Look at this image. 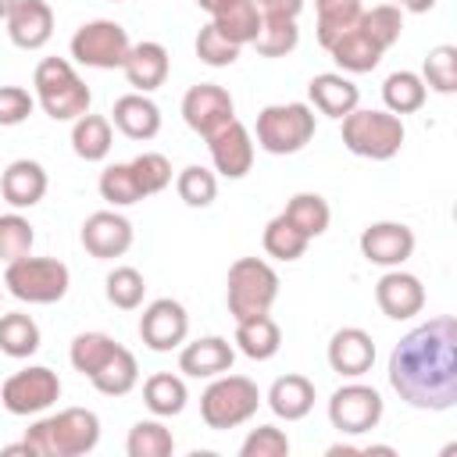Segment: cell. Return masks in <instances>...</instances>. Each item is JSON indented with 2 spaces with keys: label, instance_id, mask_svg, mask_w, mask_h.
<instances>
[{
  "label": "cell",
  "instance_id": "6da1fadb",
  "mask_svg": "<svg viewBox=\"0 0 457 457\" xmlns=\"http://www.w3.org/2000/svg\"><path fill=\"white\" fill-rule=\"evenodd\" d=\"M389 386L414 411L457 403V321L450 314L411 328L389 353Z\"/></svg>",
  "mask_w": 457,
  "mask_h": 457
},
{
  "label": "cell",
  "instance_id": "4dcf8cb0",
  "mask_svg": "<svg viewBox=\"0 0 457 457\" xmlns=\"http://www.w3.org/2000/svg\"><path fill=\"white\" fill-rule=\"evenodd\" d=\"M425 96H428V89H425L421 75H414V71H393L382 82V100H386V111H393V114L421 111Z\"/></svg>",
  "mask_w": 457,
  "mask_h": 457
},
{
  "label": "cell",
  "instance_id": "f907efd6",
  "mask_svg": "<svg viewBox=\"0 0 457 457\" xmlns=\"http://www.w3.org/2000/svg\"><path fill=\"white\" fill-rule=\"evenodd\" d=\"M236 4H243V0H196V7H200V11H207L211 18H218V14H225V11H232Z\"/></svg>",
  "mask_w": 457,
  "mask_h": 457
},
{
  "label": "cell",
  "instance_id": "30bf717a",
  "mask_svg": "<svg viewBox=\"0 0 457 457\" xmlns=\"http://www.w3.org/2000/svg\"><path fill=\"white\" fill-rule=\"evenodd\" d=\"M61 396V378L57 371L43 368V364H29L21 371H14L4 386H0V403L7 414L29 418V414H43L46 407H54Z\"/></svg>",
  "mask_w": 457,
  "mask_h": 457
},
{
  "label": "cell",
  "instance_id": "b9f144b4",
  "mask_svg": "<svg viewBox=\"0 0 457 457\" xmlns=\"http://www.w3.org/2000/svg\"><path fill=\"white\" fill-rule=\"evenodd\" d=\"M175 189H179V200L186 207H211L214 196H218V175L204 164H189V168L179 171Z\"/></svg>",
  "mask_w": 457,
  "mask_h": 457
},
{
  "label": "cell",
  "instance_id": "7a4b0ae2",
  "mask_svg": "<svg viewBox=\"0 0 457 457\" xmlns=\"http://www.w3.org/2000/svg\"><path fill=\"white\" fill-rule=\"evenodd\" d=\"M21 443L32 457H82L93 453L100 443V418L86 407H64L29 425Z\"/></svg>",
  "mask_w": 457,
  "mask_h": 457
},
{
  "label": "cell",
  "instance_id": "4316f807",
  "mask_svg": "<svg viewBox=\"0 0 457 457\" xmlns=\"http://www.w3.org/2000/svg\"><path fill=\"white\" fill-rule=\"evenodd\" d=\"M328 54H332V61H336L343 71H350V75H364V71H375V68H378V61H382L386 50H382L378 43H371V39L353 25V29H346L343 36L332 39Z\"/></svg>",
  "mask_w": 457,
  "mask_h": 457
},
{
  "label": "cell",
  "instance_id": "7bdbcfd3",
  "mask_svg": "<svg viewBox=\"0 0 457 457\" xmlns=\"http://www.w3.org/2000/svg\"><path fill=\"white\" fill-rule=\"evenodd\" d=\"M104 293H107V300H111L118 311H136V307L143 303V296H146V278H143L132 264H118V268L107 275Z\"/></svg>",
  "mask_w": 457,
  "mask_h": 457
},
{
  "label": "cell",
  "instance_id": "3957f363",
  "mask_svg": "<svg viewBox=\"0 0 457 457\" xmlns=\"http://www.w3.org/2000/svg\"><path fill=\"white\" fill-rule=\"evenodd\" d=\"M32 96L36 104L43 107L46 118L54 121H75L89 111L93 104V93L89 86L79 79V71L71 68L68 57H43L36 64V75H32Z\"/></svg>",
  "mask_w": 457,
  "mask_h": 457
},
{
  "label": "cell",
  "instance_id": "8992f818",
  "mask_svg": "<svg viewBox=\"0 0 457 457\" xmlns=\"http://www.w3.org/2000/svg\"><path fill=\"white\" fill-rule=\"evenodd\" d=\"M261 407V389L246 375H214L211 386L200 393V418L207 428L225 432L250 421Z\"/></svg>",
  "mask_w": 457,
  "mask_h": 457
},
{
  "label": "cell",
  "instance_id": "f6af8a7d",
  "mask_svg": "<svg viewBox=\"0 0 457 457\" xmlns=\"http://www.w3.org/2000/svg\"><path fill=\"white\" fill-rule=\"evenodd\" d=\"M32 243H36V232H32L29 218H21V214H0V261L4 264L32 253Z\"/></svg>",
  "mask_w": 457,
  "mask_h": 457
},
{
  "label": "cell",
  "instance_id": "ab89813d",
  "mask_svg": "<svg viewBox=\"0 0 457 457\" xmlns=\"http://www.w3.org/2000/svg\"><path fill=\"white\" fill-rule=\"evenodd\" d=\"M300 43V29L293 18H261V29L253 36V46L261 57H286Z\"/></svg>",
  "mask_w": 457,
  "mask_h": 457
},
{
  "label": "cell",
  "instance_id": "8d00e7d4",
  "mask_svg": "<svg viewBox=\"0 0 457 457\" xmlns=\"http://www.w3.org/2000/svg\"><path fill=\"white\" fill-rule=\"evenodd\" d=\"M118 346H121V343H114L107 332H79V336L71 339V346H68V361H71V368H75L79 375L89 378Z\"/></svg>",
  "mask_w": 457,
  "mask_h": 457
},
{
  "label": "cell",
  "instance_id": "cb8c5ba5",
  "mask_svg": "<svg viewBox=\"0 0 457 457\" xmlns=\"http://www.w3.org/2000/svg\"><path fill=\"white\" fill-rule=\"evenodd\" d=\"M307 96H311L314 111H321L328 118H346L361 104V89L343 71H321V75H314L307 82Z\"/></svg>",
  "mask_w": 457,
  "mask_h": 457
},
{
  "label": "cell",
  "instance_id": "836d02e7",
  "mask_svg": "<svg viewBox=\"0 0 457 457\" xmlns=\"http://www.w3.org/2000/svg\"><path fill=\"white\" fill-rule=\"evenodd\" d=\"M261 243H264V253L275 257V261H300V257L307 253V243H311V239H307L286 214H275V218L264 225Z\"/></svg>",
  "mask_w": 457,
  "mask_h": 457
},
{
  "label": "cell",
  "instance_id": "c3c4849f",
  "mask_svg": "<svg viewBox=\"0 0 457 457\" xmlns=\"http://www.w3.org/2000/svg\"><path fill=\"white\" fill-rule=\"evenodd\" d=\"M36 107V96L21 86H0V125L11 129V125H21Z\"/></svg>",
  "mask_w": 457,
  "mask_h": 457
},
{
  "label": "cell",
  "instance_id": "83f0119b",
  "mask_svg": "<svg viewBox=\"0 0 457 457\" xmlns=\"http://www.w3.org/2000/svg\"><path fill=\"white\" fill-rule=\"evenodd\" d=\"M111 146H114L111 118H104V114H89V111H86L82 118L71 121V150H75V157L96 164V161H104V157L111 154Z\"/></svg>",
  "mask_w": 457,
  "mask_h": 457
},
{
  "label": "cell",
  "instance_id": "f5cc1de1",
  "mask_svg": "<svg viewBox=\"0 0 457 457\" xmlns=\"http://www.w3.org/2000/svg\"><path fill=\"white\" fill-rule=\"evenodd\" d=\"M14 4H18V0H0V21L11 14V7H14Z\"/></svg>",
  "mask_w": 457,
  "mask_h": 457
},
{
  "label": "cell",
  "instance_id": "603a6c76",
  "mask_svg": "<svg viewBox=\"0 0 457 457\" xmlns=\"http://www.w3.org/2000/svg\"><path fill=\"white\" fill-rule=\"evenodd\" d=\"M111 125L129 139H154L161 132V107L146 93H125L111 107Z\"/></svg>",
  "mask_w": 457,
  "mask_h": 457
},
{
  "label": "cell",
  "instance_id": "816d5d0a",
  "mask_svg": "<svg viewBox=\"0 0 457 457\" xmlns=\"http://www.w3.org/2000/svg\"><path fill=\"white\" fill-rule=\"evenodd\" d=\"M396 7L400 11H411V14H425V11L436 7V0H396Z\"/></svg>",
  "mask_w": 457,
  "mask_h": 457
},
{
  "label": "cell",
  "instance_id": "ac0fdd59",
  "mask_svg": "<svg viewBox=\"0 0 457 457\" xmlns=\"http://www.w3.org/2000/svg\"><path fill=\"white\" fill-rule=\"evenodd\" d=\"M375 364V339L357 328V325H346L339 332H332L328 339V368L343 378H361L368 375Z\"/></svg>",
  "mask_w": 457,
  "mask_h": 457
},
{
  "label": "cell",
  "instance_id": "bcb514c9",
  "mask_svg": "<svg viewBox=\"0 0 457 457\" xmlns=\"http://www.w3.org/2000/svg\"><path fill=\"white\" fill-rule=\"evenodd\" d=\"M129 164H132V171H136V179H139V189H143V196H154V193L168 189V182H171V161H168L164 154H157V150H146V154L132 157Z\"/></svg>",
  "mask_w": 457,
  "mask_h": 457
},
{
  "label": "cell",
  "instance_id": "484cf974",
  "mask_svg": "<svg viewBox=\"0 0 457 457\" xmlns=\"http://www.w3.org/2000/svg\"><path fill=\"white\" fill-rule=\"evenodd\" d=\"M282 346V328L271 314H253L236 321V350L250 361H271Z\"/></svg>",
  "mask_w": 457,
  "mask_h": 457
},
{
  "label": "cell",
  "instance_id": "ee69618b",
  "mask_svg": "<svg viewBox=\"0 0 457 457\" xmlns=\"http://www.w3.org/2000/svg\"><path fill=\"white\" fill-rule=\"evenodd\" d=\"M239 50H243V46H236L214 21H207V25L196 32V57H200L207 68H228V64H236Z\"/></svg>",
  "mask_w": 457,
  "mask_h": 457
},
{
  "label": "cell",
  "instance_id": "681fc988",
  "mask_svg": "<svg viewBox=\"0 0 457 457\" xmlns=\"http://www.w3.org/2000/svg\"><path fill=\"white\" fill-rule=\"evenodd\" d=\"M257 4V11H261V18H300V11H303V0H253Z\"/></svg>",
  "mask_w": 457,
  "mask_h": 457
},
{
  "label": "cell",
  "instance_id": "7402d4cb",
  "mask_svg": "<svg viewBox=\"0 0 457 457\" xmlns=\"http://www.w3.org/2000/svg\"><path fill=\"white\" fill-rule=\"evenodd\" d=\"M46 168L39 161H29V157H18L4 168L0 175V196L11 204V207H36L43 196H46Z\"/></svg>",
  "mask_w": 457,
  "mask_h": 457
},
{
  "label": "cell",
  "instance_id": "f1b7e54d",
  "mask_svg": "<svg viewBox=\"0 0 457 457\" xmlns=\"http://www.w3.org/2000/svg\"><path fill=\"white\" fill-rule=\"evenodd\" d=\"M89 382H93L96 393H104V396H125V393H132L136 382H139V364H136L132 350L118 346V350L89 375Z\"/></svg>",
  "mask_w": 457,
  "mask_h": 457
},
{
  "label": "cell",
  "instance_id": "2e32d148",
  "mask_svg": "<svg viewBox=\"0 0 457 457\" xmlns=\"http://www.w3.org/2000/svg\"><path fill=\"white\" fill-rule=\"evenodd\" d=\"M357 243H361L364 261L378 268H400L414 253V232L403 221H371Z\"/></svg>",
  "mask_w": 457,
  "mask_h": 457
},
{
  "label": "cell",
  "instance_id": "44dd1931",
  "mask_svg": "<svg viewBox=\"0 0 457 457\" xmlns=\"http://www.w3.org/2000/svg\"><path fill=\"white\" fill-rule=\"evenodd\" d=\"M232 361H236V350L221 336H204V339H193L179 350V371L189 378L225 375V371H232Z\"/></svg>",
  "mask_w": 457,
  "mask_h": 457
},
{
  "label": "cell",
  "instance_id": "1f68e13d",
  "mask_svg": "<svg viewBox=\"0 0 457 457\" xmlns=\"http://www.w3.org/2000/svg\"><path fill=\"white\" fill-rule=\"evenodd\" d=\"M0 350L14 361L32 357L39 350V325L32 321V314H21V311L0 314Z\"/></svg>",
  "mask_w": 457,
  "mask_h": 457
},
{
  "label": "cell",
  "instance_id": "d6a6232c",
  "mask_svg": "<svg viewBox=\"0 0 457 457\" xmlns=\"http://www.w3.org/2000/svg\"><path fill=\"white\" fill-rule=\"evenodd\" d=\"M282 214H286L307 239H318V236L328 228V221H332L328 200H325L321 193H296V196H289V204H286Z\"/></svg>",
  "mask_w": 457,
  "mask_h": 457
},
{
  "label": "cell",
  "instance_id": "7c38bea8",
  "mask_svg": "<svg viewBox=\"0 0 457 457\" xmlns=\"http://www.w3.org/2000/svg\"><path fill=\"white\" fill-rule=\"evenodd\" d=\"M189 336V314L179 300L161 296L154 303H146V311L139 314V339L154 350V353H171L186 343Z\"/></svg>",
  "mask_w": 457,
  "mask_h": 457
},
{
  "label": "cell",
  "instance_id": "d590c367",
  "mask_svg": "<svg viewBox=\"0 0 457 457\" xmlns=\"http://www.w3.org/2000/svg\"><path fill=\"white\" fill-rule=\"evenodd\" d=\"M318 7V43L328 50L336 36H343L346 29L357 25L364 4L361 0H314Z\"/></svg>",
  "mask_w": 457,
  "mask_h": 457
},
{
  "label": "cell",
  "instance_id": "e0dca14e",
  "mask_svg": "<svg viewBox=\"0 0 457 457\" xmlns=\"http://www.w3.org/2000/svg\"><path fill=\"white\" fill-rule=\"evenodd\" d=\"M375 303L386 318L393 321H407L414 314H421L425 307V286L418 275L411 271H400V268H389L378 282H375Z\"/></svg>",
  "mask_w": 457,
  "mask_h": 457
},
{
  "label": "cell",
  "instance_id": "60d3db41",
  "mask_svg": "<svg viewBox=\"0 0 457 457\" xmlns=\"http://www.w3.org/2000/svg\"><path fill=\"white\" fill-rule=\"evenodd\" d=\"M421 82H425V89L450 96L457 89V46H450V43L432 46L421 64Z\"/></svg>",
  "mask_w": 457,
  "mask_h": 457
},
{
  "label": "cell",
  "instance_id": "d6986e66",
  "mask_svg": "<svg viewBox=\"0 0 457 457\" xmlns=\"http://www.w3.org/2000/svg\"><path fill=\"white\" fill-rule=\"evenodd\" d=\"M4 21L18 50H43L54 36V7L46 0H18Z\"/></svg>",
  "mask_w": 457,
  "mask_h": 457
},
{
  "label": "cell",
  "instance_id": "e575fe53",
  "mask_svg": "<svg viewBox=\"0 0 457 457\" xmlns=\"http://www.w3.org/2000/svg\"><path fill=\"white\" fill-rule=\"evenodd\" d=\"M171 450H175V436L164 421L146 418L129 428V439H125L129 457H171Z\"/></svg>",
  "mask_w": 457,
  "mask_h": 457
},
{
  "label": "cell",
  "instance_id": "277c9868",
  "mask_svg": "<svg viewBox=\"0 0 457 457\" xmlns=\"http://www.w3.org/2000/svg\"><path fill=\"white\" fill-rule=\"evenodd\" d=\"M343 121V146L353 157H368V161H389L400 154L407 132L400 114L393 111H375V107H353Z\"/></svg>",
  "mask_w": 457,
  "mask_h": 457
},
{
  "label": "cell",
  "instance_id": "8fae6325",
  "mask_svg": "<svg viewBox=\"0 0 457 457\" xmlns=\"http://www.w3.org/2000/svg\"><path fill=\"white\" fill-rule=\"evenodd\" d=\"M328 421L339 436H364L382 421V396L375 386L346 382L328 396Z\"/></svg>",
  "mask_w": 457,
  "mask_h": 457
},
{
  "label": "cell",
  "instance_id": "ba28073f",
  "mask_svg": "<svg viewBox=\"0 0 457 457\" xmlns=\"http://www.w3.org/2000/svg\"><path fill=\"white\" fill-rule=\"evenodd\" d=\"M257 146L286 157V154H300L311 139H314V107L311 104H268L257 114Z\"/></svg>",
  "mask_w": 457,
  "mask_h": 457
},
{
  "label": "cell",
  "instance_id": "9c48e42d",
  "mask_svg": "<svg viewBox=\"0 0 457 457\" xmlns=\"http://www.w3.org/2000/svg\"><path fill=\"white\" fill-rule=\"evenodd\" d=\"M129 46H132L129 32L111 18H93V21L79 25L75 36H71V57L79 64L100 68V71L121 68L125 57H129Z\"/></svg>",
  "mask_w": 457,
  "mask_h": 457
},
{
  "label": "cell",
  "instance_id": "ffe728a7",
  "mask_svg": "<svg viewBox=\"0 0 457 457\" xmlns=\"http://www.w3.org/2000/svg\"><path fill=\"white\" fill-rule=\"evenodd\" d=\"M121 71H125V79H129V86L136 93H154V89H161L168 82L171 57H168V50L161 43L143 39V43H132L129 46V57H125Z\"/></svg>",
  "mask_w": 457,
  "mask_h": 457
},
{
  "label": "cell",
  "instance_id": "9a60e30c",
  "mask_svg": "<svg viewBox=\"0 0 457 457\" xmlns=\"http://www.w3.org/2000/svg\"><path fill=\"white\" fill-rule=\"evenodd\" d=\"M132 236H136L132 221L125 214H118V211H93L82 221V232H79L86 253L96 257V261H114V257L129 253Z\"/></svg>",
  "mask_w": 457,
  "mask_h": 457
},
{
  "label": "cell",
  "instance_id": "7dc6e473",
  "mask_svg": "<svg viewBox=\"0 0 457 457\" xmlns=\"http://www.w3.org/2000/svg\"><path fill=\"white\" fill-rule=\"evenodd\" d=\"M286 453H289V436L275 425H257L239 446V457H286Z\"/></svg>",
  "mask_w": 457,
  "mask_h": 457
},
{
  "label": "cell",
  "instance_id": "5bb4252c",
  "mask_svg": "<svg viewBox=\"0 0 457 457\" xmlns=\"http://www.w3.org/2000/svg\"><path fill=\"white\" fill-rule=\"evenodd\" d=\"M207 150H211V164L221 179H243L253 168V136L239 118H232L228 125L211 132Z\"/></svg>",
  "mask_w": 457,
  "mask_h": 457
},
{
  "label": "cell",
  "instance_id": "d4e9b609",
  "mask_svg": "<svg viewBox=\"0 0 457 457\" xmlns=\"http://www.w3.org/2000/svg\"><path fill=\"white\" fill-rule=\"evenodd\" d=\"M268 407H271V414L282 418V421H300V418H307L311 407H314V382H311L307 375H296V371L278 375V378L271 382V389H268Z\"/></svg>",
  "mask_w": 457,
  "mask_h": 457
},
{
  "label": "cell",
  "instance_id": "f546056e",
  "mask_svg": "<svg viewBox=\"0 0 457 457\" xmlns=\"http://www.w3.org/2000/svg\"><path fill=\"white\" fill-rule=\"evenodd\" d=\"M186 400H189V389L179 375L171 371H157L143 382V403L157 414V418H175L186 411Z\"/></svg>",
  "mask_w": 457,
  "mask_h": 457
},
{
  "label": "cell",
  "instance_id": "db71d44e",
  "mask_svg": "<svg viewBox=\"0 0 457 457\" xmlns=\"http://www.w3.org/2000/svg\"><path fill=\"white\" fill-rule=\"evenodd\" d=\"M114 4H118V0H114Z\"/></svg>",
  "mask_w": 457,
  "mask_h": 457
},
{
  "label": "cell",
  "instance_id": "5b68a950",
  "mask_svg": "<svg viewBox=\"0 0 457 457\" xmlns=\"http://www.w3.org/2000/svg\"><path fill=\"white\" fill-rule=\"evenodd\" d=\"M275 300H278V271L268 261L261 257L232 261L228 278H225V303H228L232 321L268 314Z\"/></svg>",
  "mask_w": 457,
  "mask_h": 457
},
{
  "label": "cell",
  "instance_id": "4fadbf2b",
  "mask_svg": "<svg viewBox=\"0 0 457 457\" xmlns=\"http://www.w3.org/2000/svg\"><path fill=\"white\" fill-rule=\"evenodd\" d=\"M236 118V100L225 86H214V82H200L193 89H186L182 96V121L196 132V136H211L218 132L221 125H228Z\"/></svg>",
  "mask_w": 457,
  "mask_h": 457
},
{
  "label": "cell",
  "instance_id": "52a82bcc",
  "mask_svg": "<svg viewBox=\"0 0 457 457\" xmlns=\"http://www.w3.org/2000/svg\"><path fill=\"white\" fill-rule=\"evenodd\" d=\"M4 286L21 303H57L71 286V271L57 257H18L4 268Z\"/></svg>",
  "mask_w": 457,
  "mask_h": 457
},
{
  "label": "cell",
  "instance_id": "74e56055",
  "mask_svg": "<svg viewBox=\"0 0 457 457\" xmlns=\"http://www.w3.org/2000/svg\"><path fill=\"white\" fill-rule=\"evenodd\" d=\"M357 29H361L371 43H378L382 50H389V46L400 39V32H403V11H400L396 4H378V7H371V11H361Z\"/></svg>",
  "mask_w": 457,
  "mask_h": 457
},
{
  "label": "cell",
  "instance_id": "f35d334b",
  "mask_svg": "<svg viewBox=\"0 0 457 457\" xmlns=\"http://www.w3.org/2000/svg\"><path fill=\"white\" fill-rule=\"evenodd\" d=\"M96 186H100V196H104L111 207H129V204L146 200L129 161H125V164H107V168L100 171V182H96Z\"/></svg>",
  "mask_w": 457,
  "mask_h": 457
}]
</instances>
